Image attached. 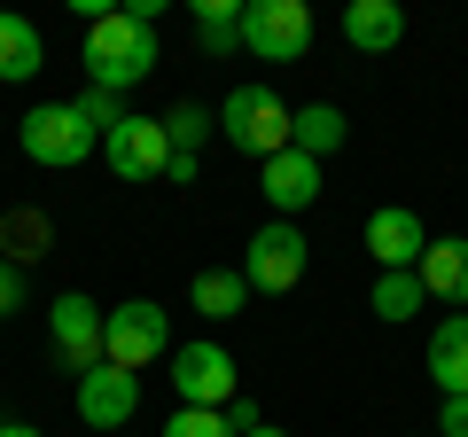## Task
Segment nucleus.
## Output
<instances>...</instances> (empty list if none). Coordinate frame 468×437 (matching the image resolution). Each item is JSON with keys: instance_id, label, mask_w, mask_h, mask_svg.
Segmentation results:
<instances>
[{"instance_id": "obj_9", "label": "nucleus", "mask_w": 468, "mask_h": 437, "mask_svg": "<svg viewBox=\"0 0 468 437\" xmlns=\"http://www.w3.org/2000/svg\"><path fill=\"white\" fill-rule=\"evenodd\" d=\"M133 414H141V375L110 368V359L79 375V421L86 430H125Z\"/></svg>"}, {"instance_id": "obj_25", "label": "nucleus", "mask_w": 468, "mask_h": 437, "mask_svg": "<svg viewBox=\"0 0 468 437\" xmlns=\"http://www.w3.org/2000/svg\"><path fill=\"white\" fill-rule=\"evenodd\" d=\"M437 437H468V399H445V406H437Z\"/></svg>"}, {"instance_id": "obj_13", "label": "nucleus", "mask_w": 468, "mask_h": 437, "mask_svg": "<svg viewBox=\"0 0 468 437\" xmlns=\"http://www.w3.org/2000/svg\"><path fill=\"white\" fill-rule=\"evenodd\" d=\"M421 289H430L437 304H468V235H430V250H421Z\"/></svg>"}, {"instance_id": "obj_24", "label": "nucleus", "mask_w": 468, "mask_h": 437, "mask_svg": "<svg viewBox=\"0 0 468 437\" xmlns=\"http://www.w3.org/2000/svg\"><path fill=\"white\" fill-rule=\"evenodd\" d=\"M70 110H79V118L94 125V133H117V125H125V110H117V94H101V86H86V94L70 101Z\"/></svg>"}, {"instance_id": "obj_16", "label": "nucleus", "mask_w": 468, "mask_h": 437, "mask_svg": "<svg viewBox=\"0 0 468 437\" xmlns=\"http://www.w3.org/2000/svg\"><path fill=\"white\" fill-rule=\"evenodd\" d=\"M351 141V125H344V110H335V101H304V110H289V149L297 156H335Z\"/></svg>"}, {"instance_id": "obj_4", "label": "nucleus", "mask_w": 468, "mask_h": 437, "mask_svg": "<svg viewBox=\"0 0 468 437\" xmlns=\"http://www.w3.org/2000/svg\"><path fill=\"white\" fill-rule=\"evenodd\" d=\"M101 359H110V368H125V375L172 359V320H165V304H149V297L117 304V313L101 320Z\"/></svg>"}, {"instance_id": "obj_12", "label": "nucleus", "mask_w": 468, "mask_h": 437, "mask_svg": "<svg viewBox=\"0 0 468 437\" xmlns=\"http://www.w3.org/2000/svg\"><path fill=\"white\" fill-rule=\"evenodd\" d=\"M266 203H273V218H297L304 203H320V165L313 156H297V149H282V156H266Z\"/></svg>"}, {"instance_id": "obj_18", "label": "nucleus", "mask_w": 468, "mask_h": 437, "mask_svg": "<svg viewBox=\"0 0 468 437\" xmlns=\"http://www.w3.org/2000/svg\"><path fill=\"white\" fill-rule=\"evenodd\" d=\"M187 304H196L203 320H234L242 304H250V282H242L234 266H203L196 282H187Z\"/></svg>"}, {"instance_id": "obj_29", "label": "nucleus", "mask_w": 468, "mask_h": 437, "mask_svg": "<svg viewBox=\"0 0 468 437\" xmlns=\"http://www.w3.org/2000/svg\"><path fill=\"white\" fill-rule=\"evenodd\" d=\"M0 437H39V430H32V421H0Z\"/></svg>"}, {"instance_id": "obj_14", "label": "nucleus", "mask_w": 468, "mask_h": 437, "mask_svg": "<svg viewBox=\"0 0 468 437\" xmlns=\"http://www.w3.org/2000/svg\"><path fill=\"white\" fill-rule=\"evenodd\" d=\"M344 39L359 55H390L406 39V8H399V0H351V8H344Z\"/></svg>"}, {"instance_id": "obj_23", "label": "nucleus", "mask_w": 468, "mask_h": 437, "mask_svg": "<svg viewBox=\"0 0 468 437\" xmlns=\"http://www.w3.org/2000/svg\"><path fill=\"white\" fill-rule=\"evenodd\" d=\"M165 437H234V421L227 414H203V406H172Z\"/></svg>"}, {"instance_id": "obj_6", "label": "nucleus", "mask_w": 468, "mask_h": 437, "mask_svg": "<svg viewBox=\"0 0 468 437\" xmlns=\"http://www.w3.org/2000/svg\"><path fill=\"white\" fill-rule=\"evenodd\" d=\"M172 390H180V406H203V414H227L242 390H234V352L227 344H172Z\"/></svg>"}, {"instance_id": "obj_3", "label": "nucleus", "mask_w": 468, "mask_h": 437, "mask_svg": "<svg viewBox=\"0 0 468 437\" xmlns=\"http://www.w3.org/2000/svg\"><path fill=\"white\" fill-rule=\"evenodd\" d=\"M218 133L234 141L242 156H282L289 149V101L273 94V86H234L227 101H218Z\"/></svg>"}, {"instance_id": "obj_7", "label": "nucleus", "mask_w": 468, "mask_h": 437, "mask_svg": "<svg viewBox=\"0 0 468 437\" xmlns=\"http://www.w3.org/2000/svg\"><path fill=\"white\" fill-rule=\"evenodd\" d=\"M242 48L266 55V63H297L313 48V8L304 0H250L242 8Z\"/></svg>"}, {"instance_id": "obj_30", "label": "nucleus", "mask_w": 468, "mask_h": 437, "mask_svg": "<svg viewBox=\"0 0 468 437\" xmlns=\"http://www.w3.org/2000/svg\"><path fill=\"white\" fill-rule=\"evenodd\" d=\"M250 437H289V430H273V421H258V430H250Z\"/></svg>"}, {"instance_id": "obj_8", "label": "nucleus", "mask_w": 468, "mask_h": 437, "mask_svg": "<svg viewBox=\"0 0 468 437\" xmlns=\"http://www.w3.org/2000/svg\"><path fill=\"white\" fill-rule=\"evenodd\" d=\"M101 304L86 297V289H63V297L48 304V328H55V368L63 375H86V368H101Z\"/></svg>"}, {"instance_id": "obj_19", "label": "nucleus", "mask_w": 468, "mask_h": 437, "mask_svg": "<svg viewBox=\"0 0 468 437\" xmlns=\"http://www.w3.org/2000/svg\"><path fill=\"white\" fill-rule=\"evenodd\" d=\"M421 297H430V289H421V273H375V289H367V313L399 328V320H414V313H421Z\"/></svg>"}, {"instance_id": "obj_15", "label": "nucleus", "mask_w": 468, "mask_h": 437, "mask_svg": "<svg viewBox=\"0 0 468 437\" xmlns=\"http://www.w3.org/2000/svg\"><path fill=\"white\" fill-rule=\"evenodd\" d=\"M430 375L445 399H468V313H445L430 328Z\"/></svg>"}, {"instance_id": "obj_17", "label": "nucleus", "mask_w": 468, "mask_h": 437, "mask_svg": "<svg viewBox=\"0 0 468 437\" xmlns=\"http://www.w3.org/2000/svg\"><path fill=\"white\" fill-rule=\"evenodd\" d=\"M39 63H48V39H39V24L16 16V8H0V79L24 86Z\"/></svg>"}, {"instance_id": "obj_11", "label": "nucleus", "mask_w": 468, "mask_h": 437, "mask_svg": "<svg viewBox=\"0 0 468 437\" xmlns=\"http://www.w3.org/2000/svg\"><path fill=\"white\" fill-rule=\"evenodd\" d=\"M367 250L383 273H414L421 250H430V235H421V211H406V203H383V211L367 218Z\"/></svg>"}, {"instance_id": "obj_21", "label": "nucleus", "mask_w": 468, "mask_h": 437, "mask_svg": "<svg viewBox=\"0 0 468 437\" xmlns=\"http://www.w3.org/2000/svg\"><path fill=\"white\" fill-rule=\"evenodd\" d=\"M196 48L203 55L242 48V8H234V0H196Z\"/></svg>"}, {"instance_id": "obj_26", "label": "nucleus", "mask_w": 468, "mask_h": 437, "mask_svg": "<svg viewBox=\"0 0 468 437\" xmlns=\"http://www.w3.org/2000/svg\"><path fill=\"white\" fill-rule=\"evenodd\" d=\"M16 304H24V273H16V266H8V258H0V320L16 313Z\"/></svg>"}, {"instance_id": "obj_5", "label": "nucleus", "mask_w": 468, "mask_h": 437, "mask_svg": "<svg viewBox=\"0 0 468 437\" xmlns=\"http://www.w3.org/2000/svg\"><path fill=\"white\" fill-rule=\"evenodd\" d=\"M304 266H313V242L297 235V218H266L250 235V250H242V282L266 289V297H289L304 282Z\"/></svg>"}, {"instance_id": "obj_27", "label": "nucleus", "mask_w": 468, "mask_h": 437, "mask_svg": "<svg viewBox=\"0 0 468 437\" xmlns=\"http://www.w3.org/2000/svg\"><path fill=\"white\" fill-rule=\"evenodd\" d=\"M227 421H234V437H250L266 414H258V399H234V406H227Z\"/></svg>"}, {"instance_id": "obj_28", "label": "nucleus", "mask_w": 468, "mask_h": 437, "mask_svg": "<svg viewBox=\"0 0 468 437\" xmlns=\"http://www.w3.org/2000/svg\"><path fill=\"white\" fill-rule=\"evenodd\" d=\"M165 180H172V187H187V180H196V156H187V149H172V165H165Z\"/></svg>"}, {"instance_id": "obj_22", "label": "nucleus", "mask_w": 468, "mask_h": 437, "mask_svg": "<svg viewBox=\"0 0 468 437\" xmlns=\"http://www.w3.org/2000/svg\"><path fill=\"white\" fill-rule=\"evenodd\" d=\"M165 141L196 156L203 141H211V110H203V101H172V118H165Z\"/></svg>"}, {"instance_id": "obj_10", "label": "nucleus", "mask_w": 468, "mask_h": 437, "mask_svg": "<svg viewBox=\"0 0 468 437\" xmlns=\"http://www.w3.org/2000/svg\"><path fill=\"white\" fill-rule=\"evenodd\" d=\"M101 149H110V172H117V180H165V165H172L165 118H125L117 133H101Z\"/></svg>"}, {"instance_id": "obj_20", "label": "nucleus", "mask_w": 468, "mask_h": 437, "mask_svg": "<svg viewBox=\"0 0 468 437\" xmlns=\"http://www.w3.org/2000/svg\"><path fill=\"white\" fill-rule=\"evenodd\" d=\"M0 250H8V266L24 273V258H48L55 250V227L39 211H8V218H0Z\"/></svg>"}, {"instance_id": "obj_1", "label": "nucleus", "mask_w": 468, "mask_h": 437, "mask_svg": "<svg viewBox=\"0 0 468 437\" xmlns=\"http://www.w3.org/2000/svg\"><path fill=\"white\" fill-rule=\"evenodd\" d=\"M149 70H156V24H141L133 8H110V16L86 24V79H94L101 94L125 101Z\"/></svg>"}, {"instance_id": "obj_2", "label": "nucleus", "mask_w": 468, "mask_h": 437, "mask_svg": "<svg viewBox=\"0 0 468 437\" xmlns=\"http://www.w3.org/2000/svg\"><path fill=\"white\" fill-rule=\"evenodd\" d=\"M16 149L32 156V165H48V172H70V165H86V156L101 149V133L70 110V101H39V110H24Z\"/></svg>"}]
</instances>
